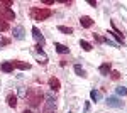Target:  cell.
<instances>
[{
    "mask_svg": "<svg viewBox=\"0 0 127 113\" xmlns=\"http://www.w3.org/2000/svg\"><path fill=\"white\" fill-rule=\"evenodd\" d=\"M42 98H44V93L37 90V88H32L27 91V96H26V100H27V103L32 106V108H36V106H39L41 101H42Z\"/></svg>",
    "mask_w": 127,
    "mask_h": 113,
    "instance_id": "6da1fadb",
    "label": "cell"
},
{
    "mask_svg": "<svg viewBox=\"0 0 127 113\" xmlns=\"http://www.w3.org/2000/svg\"><path fill=\"white\" fill-rule=\"evenodd\" d=\"M51 15H53V10H49V9H41V7H32L31 9L32 20H46Z\"/></svg>",
    "mask_w": 127,
    "mask_h": 113,
    "instance_id": "7a4b0ae2",
    "label": "cell"
},
{
    "mask_svg": "<svg viewBox=\"0 0 127 113\" xmlns=\"http://www.w3.org/2000/svg\"><path fill=\"white\" fill-rule=\"evenodd\" d=\"M0 17L3 20H14L15 19V14H14V10L9 9V7H0Z\"/></svg>",
    "mask_w": 127,
    "mask_h": 113,
    "instance_id": "3957f363",
    "label": "cell"
},
{
    "mask_svg": "<svg viewBox=\"0 0 127 113\" xmlns=\"http://www.w3.org/2000/svg\"><path fill=\"white\" fill-rule=\"evenodd\" d=\"M32 37L37 41L39 46H44V44H46V39H44V36L41 34V30L37 27H32Z\"/></svg>",
    "mask_w": 127,
    "mask_h": 113,
    "instance_id": "277c9868",
    "label": "cell"
},
{
    "mask_svg": "<svg viewBox=\"0 0 127 113\" xmlns=\"http://www.w3.org/2000/svg\"><path fill=\"white\" fill-rule=\"evenodd\" d=\"M107 105L110 106V108H122V106H124V103L119 100L117 96H108L107 98Z\"/></svg>",
    "mask_w": 127,
    "mask_h": 113,
    "instance_id": "5b68a950",
    "label": "cell"
},
{
    "mask_svg": "<svg viewBox=\"0 0 127 113\" xmlns=\"http://www.w3.org/2000/svg\"><path fill=\"white\" fill-rule=\"evenodd\" d=\"M12 34H14V37L17 39V41H24V39H26V30H24V27H22V25L14 27Z\"/></svg>",
    "mask_w": 127,
    "mask_h": 113,
    "instance_id": "8992f818",
    "label": "cell"
},
{
    "mask_svg": "<svg viewBox=\"0 0 127 113\" xmlns=\"http://www.w3.org/2000/svg\"><path fill=\"white\" fill-rule=\"evenodd\" d=\"M98 71H100V74H102V76H108V74H110V71H112V64H110V63H103V64H100Z\"/></svg>",
    "mask_w": 127,
    "mask_h": 113,
    "instance_id": "52a82bcc",
    "label": "cell"
},
{
    "mask_svg": "<svg viewBox=\"0 0 127 113\" xmlns=\"http://www.w3.org/2000/svg\"><path fill=\"white\" fill-rule=\"evenodd\" d=\"M48 83H49V88H51L54 93H56V91H59V88H61V83H59L58 78H49Z\"/></svg>",
    "mask_w": 127,
    "mask_h": 113,
    "instance_id": "ba28073f",
    "label": "cell"
},
{
    "mask_svg": "<svg viewBox=\"0 0 127 113\" xmlns=\"http://www.w3.org/2000/svg\"><path fill=\"white\" fill-rule=\"evenodd\" d=\"M80 24H81V27L88 29V27L93 25V20H92V17H88V15H81L80 17Z\"/></svg>",
    "mask_w": 127,
    "mask_h": 113,
    "instance_id": "9c48e42d",
    "label": "cell"
},
{
    "mask_svg": "<svg viewBox=\"0 0 127 113\" xmlns=\"http://www.w3.org/2000/svg\"><path fill=\"white\" fill-rule=\"evenodd\" d=\"M12 63V66L14 68H17V69H22V71H26V69H31V64L29 63H22V61H10Z\"/></svg>",
    "mask_w": 127,
    "mask_h": 113,
    "instance_id": "30bf717a",
    "label": "cell"
},
{
    "mask_svg": "<svg viewBox=\"0 0 127 113\" xmlns=\"http://www.w3.org/2000/svg\"><path fill=\"white\" fill-rule=\"evenodd\" d=\"M54 49L58 51L59 54H68L69 52V47H66L64 44H59V42H54Z\"/></svg>",
    "mask_w": 127,
    "mask_h": 113,
    "instance_id": "8fae6325",
    "label": "cell"
},
{
    "mask_svg": "<svg viewBox=\"0 0 127 113\" xmlns=\"http://www.w3.org/2000/svg\"><path fill=\"white\" fill-rule=\"evenodd\" d=\"M0 69H2L3 73H12V71H14V66H12V63H10V61H7V63H2Z\"/></svg>",
    "mask_w": 127,
    "mask_h": 113,
    "instance_id": "7c38bea8",
    "label": "cell"
},
{
    "mask_svg": "<svg viewBox=\"0 0 127 113\" xmlns=\"http://www.w3.org/2000/svg\"><path fill=\"white\" fill-rule=\"evenodd\" d=\"M7 103H9L10 108H15V106H17V96H15V94H9V96H7Z\"/></svg>",
    "mask_w": 127,
    "mask_h": 113,
    "instance_id": "4fadbf2b",
    "label": "cell"
},
{
    "mask_svg": "<svg viewBox=\"0 0 127 113\" xmlns=\"http://www.w3.org/2000/svg\"><path fill=\"white\" fill-rule=\"evenodd\" d=\"M90 98L97 103V101H100V100H102V93H100V91H97V90H92V91H90Z\"/></svg>",
    "mask_w": 127,
    "mask_h": 113,
    "instance_id": "5bb4252c",
    "label": "cell"
},
{
    "mask_svg": "<svg viewBox=\"0 0 127 113\" xmlns=\"http://www.w3.org/2000/svg\"><path fill=\"white\" fill-rule=\"evenodd\" d=\"M75 73H76V76H80V78H87V73H85V69L80 66V64H75Z\"/></svg>",
    "mask_w": 127,
    "mask_h": 113,
    "instance_id": "9a60e30c",
    "label": "cell"
},
{
    "mask_svg": "<svg viewBox=\"0 0 127 113\" xmlns=\"http://www.w3.org/2000/svg\"><path fill=\"white\" fill-rule=\"evenodd\" d=\"M80 47H81L83 51H87V52L92 51V44H90L88 41H85V39H81V41H80Z\"/></svg>",
    "mask_w": 127,
    "mask_h": 113,
    "instance_id": "2e32d148",
    "label": "cell"
},
{
    "mask_svg": "<svg viewBox=\"0 0 127 113\" xmlns=\"http://www.w3.org/2000/svg\"><path fill=\"white\" fill-rule=\"evenodd\" d=\"M58 30H59V32H63V34H66V36L73 34V29H71V27H66V25H59Z\"/></svg>",
    "mask_w": 127,
    "mask_h": 113,
    "instance_id": "e0dca14e",
    "label": "cell"
},
{
    "mask_svg": "<svg viewBox=\"0 0 127 113\" xmlns=\"http://www.w3.org/2000/svg\"><path fill=\"white\" fill-rule=\"evenodd\" d=\"M0 30H2V32L9 30V24H7V20H3L2 17H0Z\"/></svg>",
    "mask_w": 127,
    "mask_h": 113,
    "instance_id": "ac0fdd59",
    "label": "cell"
},
{
    "mask_svg": "<svg viewBox=\"0 0 127 113\" xmlns=\"http://www.w3.org/2000/svg\"><path fill=\"white\" fill-rule=\"evenodd\" d=\"M115 91H117L119 96H126V94H127V88H126V86H119Z\"/></svg>",
    "mask_w": 127,
    "mask_h": 113,
    "instance_id": "d6986e66",
    "label": "cell"
},
{
    "mask_svg": "<svg viewBox=\"0 0 127 113\" xmlns=\"http://www.w3.org/2000/svg\"><path fill=\"white\" fill-rule=\"evenodd\" d=\"M19 96H20V98H26V96H27V90H26L24 86H20V88H19Z\"/></svg>",
    "mask_w": 127,
    "mask_h": 113,
    "instance_id": "ffe728a7",
    "label": "cell"
},
{
    "mask_svg": "<svg viewBox=\"0 0 127 113\" xmlns=\"http://www.w3.org/2000/svg\"><path fill=\"white\" fill-rule=\"evenodd\" d=\"M103 42H107L108 46H112V47H119V44H117V42H114V41H110L108 37H105V39H103Z\"/></svg>",
    "mask_w": 127,
    "mask_h": 113,
    "instance_id": "44dd1931",
    "label": "cell"
},
{
    "mask_svg": "<svg viewBox=\"0 0 127 113\" xmlns=\"http://www.w3.org/2000/svg\"><path fill=\"white\" fill-rule=\"evenodd\" d=\"M110 76H112V79H119L120 78V73L119 71H110Z\"/></svg>",
    "mask_w": 127,
    "mask_h": 113,
    "instance_id": "7402d4cb",
    "label": "cell"
},
{
    "mask_svg": "<svg viewBox=\"0 0 127 113\" xmlns=\"http://www.w3.org/2000/svg\"><path fill=\"white\" fill-rule=\"evenodd\" d=\"M10 41L9 39H2V41H0V44H2V46H7V44H9Z\"/></svg>",
    "mask_w": 127,
    "mask_h": 113,
    "instance_id": "603a6c76",
    "label": "cell"
},
{
    "mask_svg": "<svg viewBox=\"0 0 127 113\" xmlns=\"http://www.w3.org/2000/svg\"><path fill=\"white\" fill-rule=\"evenodd\" d=\"M2 3H3V5H12V3H14V2H12V0H3V2H2Z\"/></svg>",
    "mask_w": 127,
    "mask_h": 113,
    "instance_id": "cb8c5ba5",
    "label": "cell"
},
{
    "mask_svg": "<svg viewBox=\"0 0 127 113\" xmlns=\"http://www.w3.org/2000/svg\"><path fill=\"white\" fill-rule=\"evenodd\" d=\"M88 3H90L92 7H97V2H95V0H88Z\"/></svg>",
    "mask_w": 127,
    "mask_h": 113,
    "instance_id": "d4e9b609",
    "label": "cell"
},
{
    "mask_svg": "<svg viewBox=\"0 0 127 113\" xmlns=\"http://www.w3.org/2000/svg\"><path fill=\"white\" fill-rule=\"evenodd\" d=\"M44 3H46V5H53V3H54V0H44Z\"/></svg>",
    "mask_w": 127,
    "mask_h": 113,
    "instance_id": "484cf974",
    "label": "cell"
},
{
    "mask_svg": "<svg viewBox=\"0 0 127 113\" xmlns=\"http://www.w3.org/2000/svg\"><path fill=\"white\" fill-rule=\"evenodd\" d=\"M22 113H32V112H31V110H26V112H22Z\"/></svg>",
    "mask_w": 127,
    "mask_h": 113,
    "instance_id": "4316f807",
    "label": "cell"
}]
</instances>
